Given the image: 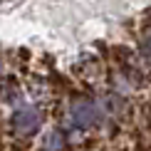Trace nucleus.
Returning a JSON list of instances; mask_svg holds the SVG:
<instances>
[{
	"label": "nucleus",
	"mask_w": 151,
	"mask_h": 151,
	"mask_svg": "<svg viewBox=\"0 0 151 151\" xmlns=\"http://www.w3.org/2000/svg\"><path fill=\"white\" fill-rule=\"evenodd\" d=\"M141 114H144V116H146L149 122H151V97H149V102H146V104L141 106Z\"/></svg>",
	"instance_id": "6e6552de"
},
{
	"label": "nucleus",
	"mask_w": 151,
	"mask_h": 151,
	"mask_svg": "<svg viewBox=\"0 0 151 151\" xmlns=\"http://www.w3.org/2000/svg\"><path fill=\"white\" fill-rule=\"evenodd\" d=\"M40 151H70V146H67L65 136H62L57 129H47L45 136H42V146H40Z\"/></svg>",
	"instance_id": "f03ea898"
},
{
	"label": "nucleus",
	"mask_w": 151,
	"mask_h": 151,
	"mask_svg": "<svg viewBox=\"0 0 151 151\" xmlns=\"http://www.w3.org/2000/svg\"><path fill=\"white\" fill-rule=\"evenodd\" d=\"M72 119L79 124V127H89L92 124V106H89V102L82 99V102L74 104L72 106Z\"/></svg>",
	"instance_id": "20e7f679"
},
{
	"label": "nucleus",
	"mask_w": 151,
	"mask_h": 151,
	"mask_svg": "<svg viewBox=\"0 0 151 151\" xmlns=\"http://www.w3.org/2000/svg\"><path fill=\"white\" fill-rule=\"evenodd\" d=\"M0 104L20 106V89H17L15 79H3L0 82Z\"/></svg>",
	"instance_id": "7ed1b4c3"
},
{
	"label": "nucleus",
	"mask_w": 151,
	"mask_h": 151,
	"mask_svg": "<svg viewBox=\"0 0 151 151\" xmlns=\"http://www.w3.org/2000/svg\"><path fill=\"white\" fill-rule=\"evenodd\" d=\"M131 151H151V141H146V139L139 136V139L134 141V149H131Z\"/></svg>",
	"instance_id": "0eeeda50"
},
{
	"label": "nucleus",
	"mask_w": 151,
	"mask_h": 151,
	"mask_svg": "<svg viewBox=\"0 0 151 151\" xmlns=\"http://www.w3.org/2000/svg\"><path fill=\"white\" fill-rule=\"evenodd\" d=\"M35 151H40V149H35Z\"/></svg>",
	"instance_id": "9b49d317"
},
{
	"label": "nucleus",
	"mask_w": 151,
	"mask_h": 151,
	"mask_svg": "<svg viewBox=\"0 0 151 151\" xmlns=\"http://www.w3.org/2000/svg\"><path fill=\"white\" fill-rule=\"evenodd\" d=\"M5 151H35V146H32V141H27V139H10Z\"/></svg>",
	"instance_id": "423d86ee"
},
{
	"label": "nucleus",
	"mask_w": 151,
	"mask_h": 151,
	"mask_svg": "<svg viewBox=\"0 0 151 151\" xmlns=\"http://www.w3.org/2000/svg\"><path fill=\"white\" fill-rule=\"evenodd\" d=\"M8 127L12 139H27L32 141V136L42 129V111L35 104H20L12 109V114L8 116Z\"/></svg>",
	"instance_id": "f257e3e1"
},
{
	"label": "nucleus",
	"mask_w": 151,
	"mask_h": 151,
	"mask_svg": "<svg viewBox=\"0 0 151 151\" xmlns=\"http://www.w3.org/2000/svg\"><path fill=\"white\" fill-rule=\"evenodd\" d=\"M0 74H3V57H0Z\"/></svg>",
	"instance_id": "1a4fd4ad"
},
{
	"label": "nucleus",
	"mask_w": 151,
	"mask_h": 151,
	"mask_svg": "<svg viewBox=\"0 0 151 151\" xmlns=\"http://www.w3.org/2000/svg\"><path fill=\"white\" fill-rule=\"evenodd\" d=\"M119 151H131V149H127V146H124V149H119Z\"/></svg>",
	"instance_id": "9d476101"
},
{
	"label": "nucleus",
	"mask_w": 151,
	"mask_h": 151,
	"mask_svg": "<svg viewBox=\"0 0 151 151\" xmlns=\"http://www.w3.org/2000/svg\"><path fill=\"white\" fill-rule=\"evenodd\" d=\"M10 139H12V134H10V127H8V116H5L3 109H0V151L8 149Z\"/></svg>",
	"instance_id": "39448f33"
}]
</instances>
